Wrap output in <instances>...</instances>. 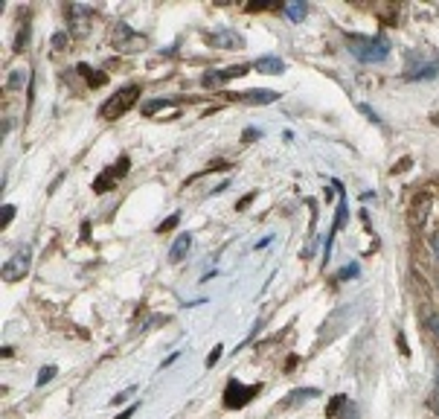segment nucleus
I'll list each match as a JSON object with an SVG mask.
<instances>
[{
	"label": "nucleus",
	"mask_w": 439,
	"mask_h": 419,
	"mask_svg": "<svg viewBox=\"0 0 439 419\" xmlns=\"http://www.w3.org/2000/svg\"><path fill=\"white\" fill-rule=\"evenodd\" d=\"M349 53L364 61V64H378L390 56V44L381 35H372V38H361V35H349Z\"/></svg>",
	"instance_id": "nucleus-1"
},
{
	"label": "nucleus",
	"mask_w": 439,
	"mask_h": 419,
	"mask_svg": "<svg viewBox=\"0 0 439 419\" xmlns=\"http://www.w3.org/2000/svg\"><path fill=\"white\" fill-rule=\"evenodd\" d=\"M137 96H140V88H137V85L122 88L117 96H113V100H108V102L99 108V117H102V120H117V117H122L125 111L137 102Z\"/></svg>",
	"instance_id": "nucleus-2"
},
{
	"label": "nucleus",
	"mask_w": 439,
	"mask_h": 419,
	"mask_svg": "<svg viewBox=\"0 0 439 419\" xmlns=\"http://www.w3.org/2000/svg\"><path fill=\"white\" fill-rule=\"evenodd\" d=\"M404 76L408 79H433V76H439V58H425L422 53H410Z\"/></svg>",
	"instance_id": "nucleus-3"
},
{
	"label": "nucleus",
	"mask_w": 439,
	"mask_h": 419,
	"mask_svg": "<svg viewBox=\"0 0 439 419\" xmlns=\"http://www.w3.org/2000/svg\"><path fill=\"white\" fill-rule=\"evenodd\" d=\"M259 390H262L259 384H241V381H236V379H233L230 384H227L224 405H227V408H245V405H248V402H250Z\"/></svg>",
	"instance_id": "nucleus-4"
},
{
	"label": "nucleus",
	"mask_w": 439,
	"mask_h": 419,
	"mask_svg": "<svg viewBox=\"0 0 439 419\" xmlns=\"http://www.w3.org/2000/svg\"><path fill=\"white\" fill-rule=\"evenodd\" d=\"M29 265H32V251L29 248H21L12 260L3 265V280L6 283H18L29 274Z\"/></svg>",
	"instance_id": "nucleus-5"
},
{
	"label": "nucleus",
	"mask_w": 439,
	"mask_h": 419,
	"mask_svg": "<svg viewBox=\"0 0 439 419\" xmlns=\"http://www.w3.org/2000/svg\"><path fill=\"white\" fill-rule=\"evenodd\" d=\"M250 68L248 64H236V68H224V70H213V73H207L201 82H204V88H216V85H221V82H227V79H239V76H245Z\"/></svg>",
	"instance_id": "nucleus-6"
},
{
	"label": "nucleus",
	"mask_w": 439,
	"mask_h": 419,
	"mask_svg": "<svg viewBox=\"0 0 439 419\" xmlns=\"http://www.w3.org/2000/svg\"><path fill=\"white\" fill-rule=\"evenodd\" d=\"M230 96L239 102H253V105H271V102L280 100L276 90H248V93H230Z\"/></svg>",
	"instance_id": "nucleus-7"
},
{
	"label": "nucleus",
	"mask_w": 439,
	"mask_h": 419,
	"mask_svg": "<svg viewBox=\"0 0 439 419\" xmlns=\"http://www.w3.org/2000/svg\"><path fill=\"white\" fill-rule=\"evenodd\" d=\"M207 44L213 47H241L245 44V38L239 35V32H230V29H221V32H209V35H204Z\"/></svg>",
	"instance_id": "nucleus-8"
},
{
	"label": "nucleus",
	"mask_w": 439,
	"mask_h": 419,
	"mask_svg": "<svg viewBox=\"0 0 439 419\" xmlns=\"http://www.w3.org/2000/svg\"><path fill=\"white\" fill-rule=\"evenodd\" d=\"M253 70H256V73L276 76V73H282V70H285V61H282V58H276V56H262V58H256V61H253Z\"/></svg>",
	"instance_id": "nucleus-9"
},
{
	"label": "nucleus",
	"mask_w": 439,
	"mask_h": 419,
	"mask_svg": "<svg viewBox=\"0 0 439 419\" xmlns=\"http://www.w3.org/2000/svg\"><path fill=\"white\" fill-rule=\"evenodd\" d=\"M189 248H192V236H189V233H181V236L175 239V245L169 248V260H172V262H181L184 256L189 253Z\"/></svg>",
	"instance_id": "nucleus-10"
},
{
	"label": "nucleus",
	"mask_w": 439,
	"mask_h": 419,
	"mask_svg": "<svg viewBox=\"0 0 439 419\" xmlns=\"http://www.w3.org/2000/svg\"><path fill=\"white\" fill-rule=\"evenodd\" d=\"M67 15H70V21L76 24V32H85V29H88V18H90V12H88L85 6H79V3H76V6H70V9H67Z\"/></svg>",
	"instance_id": "nucleus-11"
},
{
	"label": "nucleus",
	"mask_w": 439,
	"mask_h": 419,
	"mask_svg": "<svg viewBox=\"0 0 439 419\" xmlns=\"http://www.w3.org/2000/svg\"><path fill=\"white\" fill-rule=\"evenodd\" d=\"M26 82H29V70H26V68H21V70H12V73H9V79H6V88H12V90H21Z\"/></svg>",
	"instance_id": "nucleus-12"
},
{
	"label": "nucleus",
	"mask_w": 439,
	"mask_h": 419,
	"mask_svg": "<svg viewBox=\"0 0 439 419\" xmlns=\"http://www.w3.org/2000/svg\"><path fill=\"white\" fill-rule=\"evenodd\" d=\"M305 12H308V6H305V3H297V0L285 3V15H288L291 21H303V18H305Z\"/></svg>",
	"instance_id": "nucleus-13"
},
{
	"label": "nucleus",
	"mask_w": 439,
	"mask_h": 419,
	"mask_svg": "<svg viewBox=\"0 0 439 419\" xmlns=\"http://www.w3.org/2000/svg\"><path fill=\"white\" fill-rule=\"evenodd\" d=\"M175 102H177V100H149V102L143 105V114L152 117L154 111H163V108H169V105H175Z\"/></svg>",
	"instance_id": "nucleus-14"
},
{
	"label": "nucleus",
	"mask_w": 439,
	"mask_h": 419,
	"mask_svg": "<svg viewBox=\"0 0 439 419\" xmlns=\"http://www.w3.org/2000/svg\"><path fill=\"white\" fill-rule=\"evenodd\" d=\"M56 373H58V370H56L53 364H50V367H44L41 373H38V379H35V384H38V388H44L47 381H53V376H56Z\"/></svg>",
	"instance_id": "nucleus-15"
},
{
	"label": "nucleus",
	"mask_w": 439,
	"mask_h": 419,
	"mask_svg": "<svg viewBox=\"0 0 439 419\" xmlns=\"http://www.w3.org/2000/svg\"><path fill=\"white\" fill-rule=\"evenodd\" d=\"M308 396H317L314 388H308V390H294V393H288V405H294V402H305Z\"/></svg>",
	"instance_id": "nucleus-16"
},
{
	"label": "nucleus",
	"mask_w": 439,
	"mask_h": 419,
	"mask_svg": "<svg viewBox=\"0 0 439 419\" xmlns=\"http://www.w3.org/2000/svg\"><path fill=\"white\" fill-rule=\"evenodd\" d=\"M425 326L431 329V335H436V338H439V312H428Z\"/></svg>",
	"instance_id": "nucleus-17"
},
{
	"label": "nucleus",
	"mask_w": 439,
	"mask_h": 419,
	"mask_svg": "<svg viewBox=\"0 0 439 419\" xmlns=\"http://www.w3.org/2000/svg\"><path fill=\"white\" fill-rule=\"evenodd\" d=\"M177 221H181V216H177V213H175V216H169V219H166V221H163V224H160V228H157V233H166V230H172Z\"/></svg>",
	"instance_id": "nucleus-18"
},
{
	"label": "nucleus",
	"mask_w": 439,
	"mask_h": 419,
	"mask_svg": "<svg viewBox=\"0 0 439 419\" xmlns=\"http://www.w3.org/2000/svg\"><path fill=\"white\" fill-rule=\"evenodd\" d=\"M12 219H15V207H12V204H3V221H0V228H6Z\"/></svg>",
	"instance_id": "nucleus-19"
},
{
	"label": "nucleus",
	"mask_w": 439,
	"mask_h": 419,
	"mask_svg": "<svg viewBox=\"0 0 439 419\" xmlns=\"http://www.w3.org/2000/svg\"><path fill=\"white\" fill-rule=\"evenodd\" d=\"M428 245H431V253L436 256V262H439V230H436V233L428 239Z\"/></svg>",
	"instance_id": "nucleus-20"
},
{
	"label": "nucleus",
	"mask_w": 439,
	"mask_h": 419,
	"mask_svg": "<svg viewBox=\"0 0 439 419\" xmlns=\"http://www.w3.org/2000/svg\"><path fill=\"white\" fill-rule=\"evenodd\" d=\"M358 111H361V114H367L372 122H381V120H378V114H376V111H372L369 105H358Z\"/></svg>",
	"instance_id": "nucleus-21"
},
{
	"label": "nucleus",
	"mask_w": 439,
	"mask_h": 419,
	"mask_svg": "<svg viewBox=\"0 0 439 419\" xmlns=\"http://www.w3.org/2000/svg\"><path fill=\"white\" fill-rule=\"evenodd\" d=\"M137 388H128V390H122V393H117V396H113V405H122V402L128 399V396H131Z\"/></svg>",
	"instance_id": "nucleus-22"
},
{
	"label": "nucleus",
	"mask_w": 439,
	"mask_h": 419,
	"mask_svg": "<svg viewBox=\"0 0 439 419\" xmlns=\"http://www.w3.org/2000/svg\"><path fill=\"white\" fill-rule=\"evenodd\" d=\"M433 408L439 413V370H436V379H433Z\"/></svg>",
	"instance_id": "nucleus-23"
},
{
	"label": "nucleus",
	"mask_w": 439,
	"mask_h": 419,
	"mask_svg": "<svg viewBox=\"0 0 439 419\" xmlns=\"http://www.w3.org/2000/svg\"><path fill=\"white\" fill-rule=\"evenodd\" d=\"M64 41H67V32H58V35H53V47L58 50V47H64Z\"/></svg>",
	"instance_id": "nucleus-24"
},
{
	"label": "nucleus",
	"mask_w": 439,
	"mask_h": 419,
	"mask_svg": "<svg viewBox=\"0 0 439 419\" xmlns=\"http://www.w3.org/2000/svg\"><path fill=\"white\" fill-rule=\"evenodd\" d=\"M221 352H224V349H221V347H216V349H213V356H209V361H207V367H213V364L221 358Z\"/></svg>",
	"instance_id": "nucleus-25"
},
{
	"label": "nucleus",
	"mask_w": 439,
	"mask_h": 419,
	"mask_svg": "<svg viewBox=\"0 0 439 419\" xmlns=\"http://www.w3.org/2000/svg\"><path fill=\"white\" fill-rule=\"evenodd\" d=\"M355 274H358V265H349V268H344V271H340V277H355Z\"/></svg>",
	"instance_id": "nucleus-26"
},
{
	"label": "nucleus",
	"mask_w": 439,
	"mask_h": 419,
	"mask_svg": "<svg viewBox=\"0 0 439 419\" xmlns=\"http://www.w3.org/2000/svg\"><path fill=\"white\" fill-rule=\"evenodd\" d=\"M131 413H137V405H134V408H128V411H122V413H120L117 419H128V416H131Z\"/></svg>",
	"instance_id": "nucleus-27"
}]
</instances>
